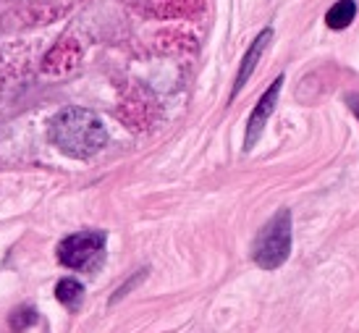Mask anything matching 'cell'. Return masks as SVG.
<instances>
[{
	"instance_id": "1",
	"label": "cell",
	"mask_w": 359,
	"mask_h": 333,
	"mask_svg": "<svg viewBox=\"0 0 359 333\" xmlns=\"http://www.w3.org/2000/svg\"><path fill=\"white\" fill-rule=\"evenodd\" d=\"M48 137L63 155L87 161L105 147L108 132L102 126L100 116L90 108H66L60 111L48 126Z\"/></svg>"
},
{
	"instance_id": "2",
	"label": "cell",
	"mask_w": 359,
	"mask_h": 333,
	"mask_svg": "<svg viewBox=\"0 0 359 333\" xmlns=\"http://www.w3.org/2000/svg\"><path fill=\"white\" fill-rule=\"evenodd\" d=\"M291 233H294L291 210L289 208H280L259 229L257 239L252 244V260H255V265L262 268V271H278L291 254Z\"/></svg>"
},
{
	"instance_id": "3",
	"label": "cell",
	"mask_w": 359,
	"mask_h": 333,
	"mask_svg": "<svg viewBox=\"0 0 359 333\" xmlns=\"http://www.w3.org/2000/svg\"><path fill=\"white\" fill-rule=\"evenodd\" d=\"M105 247V233L102 231H79L66 236L63 242L58 244V260L60 265L66 268H87V265L102 252Z\"/></svg>"
},
{
	"instance_id": "4",
	"label": "cell",
	"mask_w": 359,
	"mask_h": 333,
	"mask_svg": "<svg viewBox=\"0 0 359 333\" xmlns=\"http://www.w3.org/2000/svg\"><path fill=\"white\" fill-rule=\"evenodd\" d=\"M283 81L286 76L280 74L278 79L270 84L265 95L259 97V102L255 105V111L250 113V121H247V132H244V150L252 152L255 150V144L259 142L262 132H265V123L270 121V116L276 111V105H278V97H280V90H283Z\"/></svg>"
},
{
	"instance_id": "5",
	"label": "cell",
	"mask_w": 359,
	"mask_h": 333,
	"mask_svg": "<svg viewBox=\"0 0 359 333\" xmlns=\"http://www.w3.org/2000/svg\"><path fill=\"white\" fill-rule=\"evenodd\" d=\"M270 40H273V29H262L255 37V42H252L250 48H247V53H244V58H241V66H239V74H236V81H233V90H231V97H236L241 92V87L250 81V76L255 74V69H257L259 58H262V53H265V48L270 45Z\"/></svg>"
},
{
	"instance_id": "6",
	"label": "cell",
	"mask_w": 359,
	"mask_h": 333,
	"mask_svg": "<svg viewBox=\"0 0 359 333\" xmlns=\"http://www.w3.org/2000/svg\"><path fill=\"white\" fill-rule=\"evenodd\" d=\"M357 19V3L354 0H339V3H333L325 13V24H328V29H346L351 21Z\"/></svg>"
},
{
	"instance_id": "7",
	"label": "cell",
	"mask_w": 359,
	"mask_h": 333,
	"mask_svg": "<svg viewBox=\"0 0 359 333\" xmlns=\"http://www.w3.org/2000/svg\"><path fill=\"white\" fill-rule=\"evenodd\" d=\"M55 297L66 310H79L81 299H84V286L74 278H60L55 283Z\"/></svg>"
},
{
	"instance_id": "8",
	"label": "cell",
	"mask_w": 359,
	"mask_h": 333,
	"mask_svg": "<svg viewBox=\"0 0 359 333\" xmlns=\"http://www.w3.org/2000/svg\"><path fill=\"white\" fill-rule=\"evenodd\" d=\"M34 323H37V313H34L32 307H21V310H16V313L11 315V328L16 333L27 331V328Z\"/></svg>"
},
{
	"instance_id": "9",
	"label": "cell",
	"mask_w": 359,
	"mask_h": 333,
	"mask_svg": "<svg viewBox=\"0 0 359 333\" xmlns=\"http://www.w3.org/2000/svg\"><path fill=\"white\" fill-rule=\"evenodd\" d=\"M346 105H349V111L357 116V121H359V92H351V95H346Z\"/></svg>"
}]
</instances>
